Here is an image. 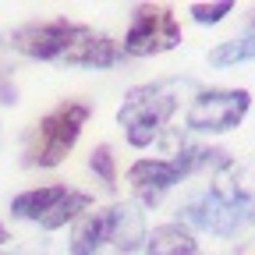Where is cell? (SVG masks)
<instances>
[{
	"label": "cell",
	"mask_w": 255,
	"mask_h": 255,
	"mask_svg": "<svg viewBox=\"0 0 255 255\" xmlns=\"http://www.w3.org/2000/svg\"><path fill=\"white\" fill-rule=\"evenodd\" d=\"M184 92H195V82L191 78H159V82L131 89L124 96L121 110H117V124L124 128V138L135 149L152 145L163 135L167 121L177 114Z\"/></svg>",
	"instance_id": "cell-1"
},
{
	"label": "cell",
	"mask_w": 255,
	"mask_h": 255,
	"mask_svg": "<svg viewBox=\"0 0 255 255\" xmlns=\"http://www.w3.org/2000/svg\"><path fill=\"white\" fill-rule=\"evenodd\" d=\"M181 223L188 231L195 227V231H206L216 238H234L255 223L252 188H245L241 181H231V167H227L213 188H206L202 195H195L181 209Z\"/></svg>",
	"instance_id": "cell-2"
},
{
	"label": "cell",
	"mask_w": 255,
	"mask_h": 255,
	"mask_svg": "<svg viewBox=\"0 0 255 255\" xmlns=\"http://www.w3.org/2000/svg\"><path fill=\"white\" fill-rule=\"evenodd\" d=\"M206 167L216 170H227L231 159L223 149H206V145H184L167 159H138V163L128 167V184H131L138 195H142V209L156 206L159 199L167 195L174 184H181L184 177L199 174Z\"/></svg>",
	"instance_id": "cell-3"
},
{
	"label": "cell",
	"mask_w": 255,
	"mask_h": 255,
	"mask_svg": "<svg viewBox=\"0 0 255 255\" xmlns=\"http://www.w3.org/2000/svg\"><path fill=\"white\" fill-rule=\"evenodd\" d=\"M89 121V107L85 103H60L57 110H50L32 131L25 135V167H57L68 156L78 138L82 128Z\"/></svg>",
	"instance_id": "cell-4"
},
{
	"label": "cell",
	"mask_w": 255,
	"mask_h": 255,
	"mask_svg": "<svg viewBox=\"0 0 255 255\" xmlns=\"http://www.w3.org/2000/svg\"><path fill=\"white\" fill-rule=\"evenodd\" d=\"M252 110V96L245 89H206L195 92L184 124L188 131H199V135H220V131H231L238 128Z\"/></svg>",
	"instance_id": "cell-5"
},
{
	"label": "cell",
	"mask_w": 255,
	"mask_h": 255,
	"mask_svg": "<svg viewBox=\"0 0 255 255\" xmlns=\"http://www.w3.org/2000/svg\"><path fill=\"white\" fill-rule=\"evenodd\" d=\"M174 46H181V25L167 7H138L121 43L124 57H156Z\"/></svg>",
	"instance_id": "cell-6"
},
{
	"label": "cell",
	"mask_w": 255,
	"mask_h": 255,
	"mask_svg": "<svg viewBox=\"0 0 255 255\" xmlns=\"http://www.w3.org/2000/svg\"><path fill=\"white\" fill-rule=\"evenodd\" d=\"M78 28H82V25H75V21H68V18L28 21V25L14 28L11 50L21 53V57H32V60H60L64 53L71 50Z\"/></svg>",
	"instance_id": "cell-7"
},
{
	"label": "cell",
	"mask_w": 255,
	"mask_h": 255,
	"mask_svg": "<svg viewBox=\"0 0 255 255\" xmlns=\"http://www.w3.org/2000/svg\"><path fill=\"white\" fill-rule=\"evenodd\" d=\"M142 202H117L107 209V241L121 252V255H131L138 248H145V216H142Z\"/></svg>",
	"instance_id": "cell-8"
},
{
	"label": "cell",
	"mask_w": 255,
	"mask_h": 255,
	"mask_svg": "<svg viewBox=\"0 0 255 255\" xmlns=\"http://www.w3.org/2000/svg\"><path fill=\"white\" fill-rule=\"evenodd\" d=\"M64 64H71V68H114V64L124 60V50L121 43H114L110 36H103V32H96V28H78V36L71 43V50L60 57Z\"/></svg>",
	"instance_id": "cell-9"
},
{
	"label": "cell",
	"mask_w": 255,
	"mask_h": 255,
	"mask_svg": "<svg viewBox=\"0 0 255 255\" xmlns=\"http://www.w3.org/2000/svg\"><path fill=\"white\" fill-rule=\"evenodd\" d=\"M145 255H202V252L184 223H163L145 238Z\"/></svg>",
	"instance_id": "cell-10"
},
{
	"label": "cell",
	"mask_w": 255,
	"mask_h": 255,
	"mask_svg": "<svg viewBox=\"0 0 255 255\" xmlns=\"http://www.w3.org/2000/svg\"><path fill=\"white\" fill-rule=\"evenodd\" d=\"M103 241H107V209L85 213V216H78V220L71 223L68 255H96Z\"/></svg>",
	"instance_id": "cell-11"
},
{
	"label": "cell",
	"mask_w": 255,
	"mask_h": 255,
	"mask_svg": "<svg viewBox=\"0 0 255 255\" xmlns=\"http://www.w3.org/2000/svg\"><path fill=\"white\" fill-rule=\"evenodd\" d=\"M64 184H46V188H28V191H21V195H14L11 199V216H18V220H32V223H39L46 213H50V206L64 195Z\"/></svg>",
	"instance_id": "cell-12"
},
{
	"label": "cell",
	"mask_w": 255,
	"mask_h": 255,
	"mask_svg": "<svg viewBox=\"0 0 255 255\" xmlns=\"http://www.w3.org/2000/svg\"><path fill=\"white\" fill-rule=\"evenodd\" d=\"M92 206V195H85V191H64V195L50 206V213L39 220V227L43 231H60V227H68V223H75L78 216H85Z\"/></svg>",
	"instance_id": "cell-13"
},
{
	"label": "cell",
	"mask_w": 255,
	"mask_h": 255,
	"mask_svg": "<svg viewBox=\"0 0 255 255\" xmlns=\"http://www.w3.org/2000/svg\"><path fill=\"white\" fill-rule=\"evenodd\" d=\"M255 60V32L248 36H238V39H227L209 50V64L213 68H238V64H248Z\"/></svg>",
	"instance_id": "cell-14"
},
{
	"label": "cell",
	"mask_w": 255,
	"mask_h": 255,
	"mask_svg": "<svg viewBox=\"0 0 255 255\" xmlns=\"http://www.w3.org/2000/svg\"><path fill=\"white\" fill-rule=\"evenodd\" d=\"M89 170L100 177L107 188H114V184H117V159H114V149H110V145H96V149L89 152Z\"/></svg>",
	"instance_id": "cell-15"
},
{
	"label": "cell",
	"mask_w": 255,
	"mask_h": 255,
	"mask_svg": "<svg viewBox=\"0 0 255 255\" xmlns=\"http://www.w3.org/2000/svg\"><path fill=\"white\" fill-rule=\"evenodd\" d=\"M231 11H234L231 0H220V4H191V7H188V14L195 18L199 25H220Z\"/></svg>",
	"instance_id": "cell-16"
},
{
	"label": "cell",
	"mask_w": 255,
	"mask_h": 255,
	"mask_svg": "<svg viewBox=\"0 0 255 255\" xmlns=\"http://www.w3.org/2000/svg\"><path fill=\"white\" fill-rule=\"evenodd\" d=\"M7 245H11V234H7V227H4V223H0V255L7 252Z\"/></svg>",
	"instance_id": "cell-17"
}]
</instances>
